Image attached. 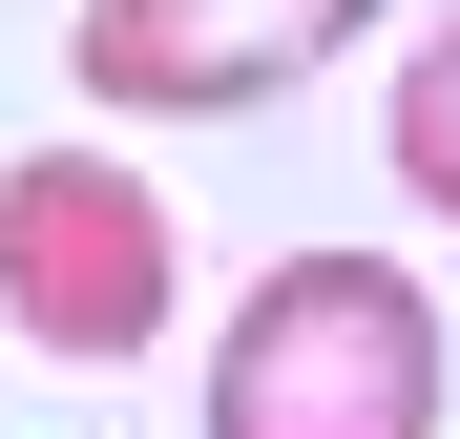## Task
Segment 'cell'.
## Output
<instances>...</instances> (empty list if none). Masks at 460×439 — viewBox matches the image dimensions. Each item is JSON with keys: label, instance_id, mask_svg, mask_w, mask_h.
<instances>
[{"label": "cell", "instance_id": "obj_1", "mask_svg": "<svg viewBox=\"0 0 460 439\" xmlns=\"http://www.w3.org/2000/svg\"><path fill=\"white\" fill-rule=\"evenodd\" d=\"M209 439H439V293L376 251H293L209 356Z\"/></svg>", "mask_w": 460, "mask_h": 439}, {"label": "cell", "instance_id": "obj_2", "mask_svg": "<svg viewBox=\"0 0 460 439\" xmlns=\"http://www.w3.org/2000/svg\"><path fill=\"white\" fill-rule=\"evenodd\" d=\"M0 314H22L42 356H146L168 335V189L105 168V146H22L0 168Z\"/></svg>", "mask_w": 460, "mask_h": 439}, {"label": "cell", "instance_id": "obj_3", "mask_svg": "<svg viewBox=\"0 0 460 439\" xmlns=\"http://www.w3.org/2000/svg\"><path fill=\"white\" fill-rule=\"evenodd\" d=\"M376 22V0H84V105H272Z\"/></svg>", "mask_w": 460, "mask_h": 439}, {"label": "cell", "instance_id": "obj_4", "mask_svg": "<svg viewBox=\"0 0 460 439\" xmlns=\"http://www.w3.org/2000/svg\"><path fill=\"white\" fill-rule=\"evenodd\" d=\"M376 146H398V189H419L439 231H460V22H439V42L398 63V126H376Z\"/></svg>", "mask_w": 460, "mask_h": 439}]
</instances>
